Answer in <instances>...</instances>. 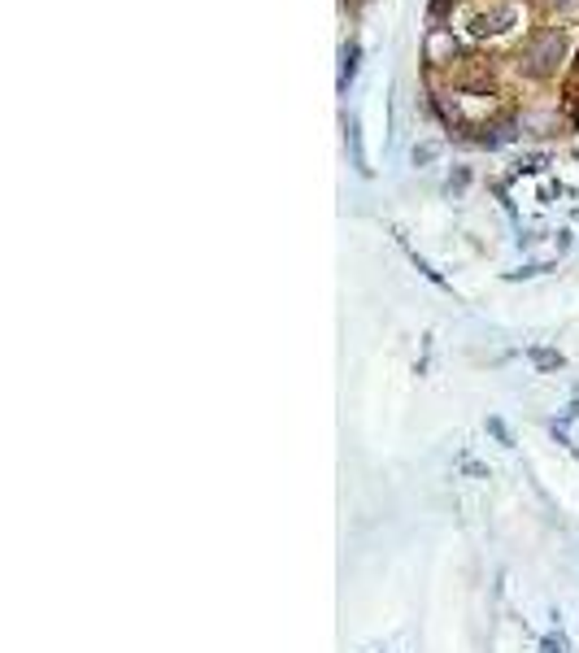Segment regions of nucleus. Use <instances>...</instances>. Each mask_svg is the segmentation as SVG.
Segmentation results:
<instances>
[{
    "label": "nucleus",
    "instance_id": "1",
    "mask_svg": "<svg viewBox=\"0 0 579 653\" xmlns=\"http://www.w3.org/2000/svg\"><path fill=\"white\" fill-rule=\"evenodd\" d=\"M557 57H562V31H545V35H536V40L528 44L523 66H528L531 75H549Z\"/></svg>",
    "mask_w": 579,
    "mask_h": 653
},
{
    "label": "nucleus",
    "instance_id": "2",
    "mask_svg": "<svg viewBox=\"0 0 579 653\" xmlns=\"http://www.w3.org/2000/svg\"><path fill=\"white\" fill-rule=\"evenodd\" d=\"M514 18H519V5H510V0H497L492 9H483V14H475V35H501V31H510L514 26Z\"/></svg>",
    "mask_w": 579,
    "mask_h": 653
},
{
    "label": "nucleus",
    "instance_id": "3",
    "mask_svg": "<svg viewBox=\"0 0 579 653\" xmlns=\"http://www.w3.org/2000/svg\"><path fill=\"white\" fill-rule=\"evenodd\" d=\"M445 52H457L454 35H445V31H431V40H427V61L445 66Z\"/></svg>",
    "mask_w": 579,
    "mask_h": 653
},
{
    "label": "nucleus",
    "instance_id": "4",
    "mask_svg": "<svg viewBox=\"0 0 579 653\" xmlns=\"http://www.w3.org/2000/svg\"><path fill=\"white\" fill-rule=\"evenodd\" d=\"M531 362H536V371H545V375H549V371H562V362H566V357H562L557 349L536 345V349H531Z\"/></svg>",
    "mask_w": 579,
    "mask_h": 653
},
{
    "label": "nucleus",
    "instance_id": "5",
    "mask_svg": "<svg viewBox=\"0 0 579 653\" xmlns=\"http://www.w3.org/2000/svg\"><path fill=\"white\" fill-rule=\"evenodd\" d=\"M488 436H492L497 445H505V449H514V436L505 428V418H497V414H488Z\"/></svg>",
    "mask_w": 579,
    "mask_h": 653
},
{
    "label": "nucleus",
    "instance_id": "6",
    "mask_svg": "<svg viewBox=\"0 0 579 653\" xmlns=\"http://www.w3.org/2000/svg\"><path fill=\"white\" fill-rule=\"evenodd\" d=\"M540 653H571V640H566L562 631H549V636L540 640Z\"/></svg>",
    "mask_w": 579,
    "mask_h": 653
},
{
    "label": "nucleus",
    "instance_id": "7",
    "mask_svg": "<svg viewBox=\"0 0 579 653\" xmlns=\"http://www.w3.org/2000/svg\"><path fill=\"white\" fill-rule=\"evenodd\" d=\"M431 157H436V144H418L414 149V166H427Z\"/></svg>",
    "mask_w": 579,
    "mask_h": 653
},
{
    "label": "nucleus",
    "instance_id": "8",
    "mask_svg": "<svg viewBox=\"0 0 579 653\" xmlns=\"http://www.w3.org/2000/svg\"><path fill=\"white\" fill-rule=\"evenodd\" d=\"M353 70H357V49H345V78H353Z\"/></svg>",
    "mask_w": 579,
    "mask_h": 653
},
{
    "label": "nucleus",
    "instance_id": "9",
    "mask_svg": "<svg viewBox=\"0 0 579 653\" xmlns=\"http://www.w3.org/2000/svg\"><path fill=\"white\" fill-rule=\"evenodd\" d=\"M554 5H557V0H554ZM562 5H575V0H562Z\"/></svg>",
    "mask_w": 579,
    "mask_h": 653
}]
</instances>
